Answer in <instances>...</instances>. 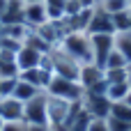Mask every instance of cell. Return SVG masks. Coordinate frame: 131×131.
Masks as SVG:
<instances>
[{"instance_id":"e575fe53","label":"cell","mask_w":131,"mask_h":131,"mask_svg":"<svg viewBox=\"0 0 131 131\" xmlns=\"http://www.w3.org/2000/svg\"><path fill=\"white\" fill-rule=\"evenodd\" d=\"M129 12H131V0H129Z\"/></svg>"},{"instance_id":"3957f363","label":"cell","mask_w":131,"mask_h":131,"mask_svg":"<svg viewBox=\"0 0 131 131\" xmlns=\"http://www.w3.org/2000/svg\"><path fill=\"white\" fill-rule=\"evenodd\" d=\"M48 101H46V111H48V127L51 131H64V124L71 115V101H64V99H58V97H51L46 94Z\"/></svg>"},{"instance_id":"30bf717a","label":"cell","mask_w":131,"mask_h":131,"mask_svg":"<svg viewBox=\"0 0 131 131\" xmlns=\"http://www.w3.org/2000/svg\"><path fill=\"white\" fill-rule=\"evenodd\" d=\"M44 60V53H39L37 48H30V46H21L16 51V64H18V71H25V69H35L39 67Z\"/></svg>"},{"instance_id":"83f0119b","label":"cell","mask_w":131,"mask_h":131,"mask_svg":"<svg viewBox=\"0 0 131 131\" xmlns=\"http://www.w3.org/2000/svg\"><path fill=\"white\" fill-rule=\"evenodd\" d=\"M7 2H9V0H0V16H2V12H5V7H7Z\"/></svg>"},{"instance_id":"d4e9b609","label":"cell","mask_w":131,"mask_h":131,"mask_svg":"<svg viewBox=\"0 0 131 131\" xmlns=\"http://www.w3.org/2000/svg\"><path fill=\"white\" fill-rule=\"evenodd\" d=\"M108 129L111 131H131V124L122 122V120H115V117H108Z\"/></svg>"},{"instance_id":"ac0fdd59","label":"cell","mask_w":131,"mask_h":131,"mask_svg":"<svg viewBox=\"0 0 131 131\" xmlns=\"http://www.w3.org/2000/svg\"><path fill=\"white\" fill-rule=\"evenodd\" d=\"M108 117H115V120H122V122H129L131 124V106L127 101H115L111 104V115Z\"/></svg>"},{"instance_id":"7c38bea8","label":"cell","mask_w":131,"mask_h":131,"mask_svg":"<svg viewBox=\"0 0 131 131\" xmlns=\"http://www.w3.org/2000/svg\"><path fill=\"white\" fill-rule=\"evenodd\" d=\"M0 117L5 122L23 120V101H18L16 97H2L0 99Z\"/></svg>"},{"instance_id":"7a4b0ae2","label":"cell","mask_w":131,"mask_h":131,"mask_svg":"<svg viewBox=\"0 0 131 131\" xmlns=\"http://www.w3.org/2000/svg\"><path fill=\"white\" fill-rule=\"evenodd\" d=\"M46 94L51 97H58V99H64V101H81L85 90L78 85V81H69V78H60V76H53L48 88H46Z\"/></svg>"},{"instance_id":"1f68e13d","label":"cell","mask_w":131,"mask_h":131,"mask_svg":"<svg viewBox=\"0 0 131 131\" xmlns=\"http://www.w3.org/2000/svg\"><path fill=\"white\" fill-rule=\"evenodd\" d=\"M23 2H44V0H23Z\"/></svg>"},{"instance_id":"5b68a950","label":"cell","mask_w":131,"mask_h":131,"mask_svg":"<svg viewBox=\"0 0 131 131\" xmlns=\"http://www.w3.org/2000/svg\"><path fill=\"white\" fill-rule=\"evenodd\" d=\"M90 44H92V60H94V64L104 67L108 53L115 48V35H90Z\"/></svg>"},{"instance_id":"603a6c76","label":"cell","mask_w":131,"mask_h":131,"mask_svg":"<svg viewBox=\"0 0 131 131\" xmlns=\"http://www.w3.org/2000/svg\"><path fill=\"white\" fill-rule=\"evenodd\" d=\"M88 131H111L108 129V117H92L88 124Z\"/></svg>"},{"instance_id":"cb8c5ba5","label":"cell","mask_w":131,"mask_h":131,"mask_svg":"<svg viewBox=\"0 0 131 131\" xmlns=\"http://www.w3.org/2000/svg\"><path fill=\"white\" fill-rule=\"evenodd\" d=\"M0 131H28V122H25V120H14V122H5Z\"/></svg>"},{"instance_id":"4316f807","label":"cell","mask_w":131,"mask_h":131,"mask_svg":"<svg viewBox=\"0 0 131 131\" xmlns=\"http://www.w3.org/2000/svg\"><path fill=\"white\" fill-rule=\"evenodd\" d=\"M81 2V7H97L99 5V0H78Z\"/></svg>"},{"instance_id":"277c9868","label":"cell","mask_w":131,"mask_h":131,"mask_svg":"<svg viewBox=\"0 0 131 131\" xmlns=\"http://www.w3.org/2000/svg\"><path fill=\"white\" fill-rule=\"evenodd\" d=\"M46 92H39L30 101L23 104V120L28 124H48V111H46Z\"/></svg>"},{"instance_id":"6da1fadb","label":"cell","mask_w":131,"mask_h":131,"mask_svg":"<svg viewBox=\"0 0 131 131\" xmlns=\"http://www.w3.org/2000/svg\"><path fill=\"white\" fill-rule=\"evenodd\" d=\"M60 51H64L69 58H74L78 64L85 62H94L92 60V44H90V35L88 32H67L58 46Z\"/></svg>"},{"instance_id":"9a60e30c","label":"cell","mask_w":131,"mask_h":131,"mask_svg":"<svg viewBox=\"0 0 131 131\" xmlns=\"http://www.w3.org/2000/svg\"><path fill=\"white\" fill-rule=\"evenodd\" d=\"M129 90H131L129 83H108V88H106V97L111 99V104H115V101H124L127 94H129Z\"/></svg>"},{"instance_id":"d590c367","label":"cell","mask_w":131,"mask_h":131,"mask_svg":"<svg viewBox=\"0 0 131 131\" xmlns=\"http://www.w3.org/2000/svg\"><path fill=\"white\" fill-rule=\"evenodd\" d=\"M129 30H131V21H129Z\"/></svg>"},{"instance_id":"d6a6232c","label":"cell","mask_w":131,"mask_h":131,"mask_svg":"<svg viewBox=\"0 0 131 131\" xmlns=\"http://www.w3.org/2000/svg\"><path fill=\"white\" fill-rule=\"evenodd\" d=\"M2 124H5V120H2V117H0V129H2Z\"/></svg>"},{"instance_id":"f546056e","label":"cell","mask_w":131,"mask_h":131,"mask_svg":"<svg viewBox=\"0 0 131 131\" xmlns=\"http://www.w3.org/2000/svg\"><path fill=\"white\" fill-rule=\"evenodd\" d=\"M5 97V90H2V81H0V99Z\"/></svg>"},{"instance_id":"4fadbf2b","label":"cell","mask_w":131,"mask_h":131,"mask_svg":"<svg viewBox=\"0 0 131 131\" xmlns=\"http://www.w3.org/2000/svg\"><path fill=\"white\" fill-rule=\"evenodd\" d=\"M2 25H12V23H23V0H9L2 16H0Z\"/></svg>"},{"instance_id":"8fae6325","label":"cell","mask_w":131,"mask_h":131,"mask_svg":"<svg viewBox=\"0 0 131 131\" xmlns=\"http://www.w3.org/2000/svg\"><path fill=\"white\" fill-rule=\"evenodd\" d=\"M18 78H23V81H28L30 85H35V88H39L41 92H46V88H48V83H51V78H53V74L46 69V67H35V69H25V71H21L18 74Z\"/></svg>"},{"instance_id":"5bb4252c","label":"cell","mask_w":131,"mask_h":131,"mask_svg":"<svg viewBox=\"0 0 131 131\" xmlns=\"http://www.w3.org/2000/svg\"><path fill=\"white\" fill-rule=\"evenodd\" d=\"M41 90L39 88H35V85H30L28 81H23V78H16V85H14V92H12V97H16L18 101H30L32 97H37Z\"/></svg>"},{"instance_id":"9c48e42d","label":"cell","mask_w":131,"mask_h":131,"mask_svg":"<svg viewBox=\"0 0 131 131\" xmlns=\"http://www.w3.org/2000/svg\"><path fill=\"white\" fill-rule=\"evenodd\" d=\"M48 21L44 2H23V23L28 28H39Z\"/></svg>"},{"instance_id":"44dd1931","label":"cell","mask_w":131,"mask_h":131,"mask_svg":"<svg viewBox=\"0 0 131 131\" xmlns=\"http://www.w3.org/2000/svg\"><path fill=\"white\" fill-rule=\"evenodd\" d=\"M104 78H106V83H129L127 67H122V69H104Z\"/></svg>"},{"instance_id":"ffe728a7","label":"cell","mask_w":131,"mask_h":131,"mask_svg":"<svg viewBox=\"0 0 131 131\" xmlns=\"http://www.w3.org/2000/svg\"><path fill=\"white\" fill-rule=\"evenodd\" d=\"M97 7L104 9V12H108V14H117V12L129 9V0H99Z\"/></svg>"},{"instance_id":"f1b7e54d","label":"cell","mask_w":131,"mask_h":131,"mask_svg":"<svg viewBox=\"0 0 131 131\" xmlns=\"http://www.w3.org/2000/svg\"><path fill=\"white\" fill-rule=\"evenodd\" d=\"M124 101H127V104L131 106V90H129V94H127V99H124Z\"/></svg>"},{"instance_id":"d6986e66","label":"cell","mask_w":131,"mask_h":131,"mask_svg":"<svg viewBox=\"0 0 131 131\" xmlns=\"http://www.w3.org/2000/svg\"><path fill=\"white\" fill-rule=\"evenodd\" d=\"M122 67H129L127 58H124V55H122L117 48H113V51L108 53L106 62H104V69H122Z\"/></svg>"},{"instance_id":"7402d4cb","label":"cell","mask_w":131,"mask_h":131,"mask_svg":"<svg viewBox=\"0 0 131 131\" xmlns=\"http://www.w3.org/2000/svg\"><path fill=\"white\" fill-rule=\"evenodd\" d=\"M113 16V25H115V32H122V30H129V21H131V12H117V14H111Z\"/></svg>"},{"instance_id":"4dcf8cb0","label":"cell","mask_w":131,"mask_h":131,"mask_svg":"<svg viewBox=\"0 0 131 131\" xmlns=\"http://www.w3.org/2000/svg\"><path fill=\"white\" fill-rule=\"evenodd\" d=\"M127 74H129V85H131V64L127 67Z\"/></svg>"},{"instance_id":"ba28073f","label":"cell","mask_w":131,"mask_h":131,"mask_svg":"<svg viewBox=\"0 0 131 131\" xmlns=\"http://www.w3.org/2000/svg\"><path fill=\"white\" fill-rule=\"evenodd\" d=\"M104 81V67L94 64V62H85L81 64V71H78V85L88 92L92 90L94 85H99Z\"/></svg>"},{"instance_id":"e0dca14e","label":"cell","mask_w":131,"mask_h":131,"mask_svg":"<svg viewBox=\"0 0 131 131\" xmlns=\"http://www.w3.org/2000/svg\"><path fill=\"white\" fill-rule=\"evenodd\" d=\"M64 2L67 0H44L48 21H62L64 18Z\"/></svg>"},{"instance_id":"836d02e7","label":"cell","mask_w":131,"mask_h":131,"mask_svg":"<svg viewBox=\"0 0 131 131\" xmlns=\"http://www.w3.org/2000/svg\"><path fill=\"white\" fill-rule=\"evenodd\" d=\"M0 35H2V21H0Z\"/></svg>"},{"instance_id":"484cf974","label":"cell","mask_w":131,"mask_h":131,"mask_svg":"<svg viewBox=\"0 0 131 131\" xmlns=\"http://www.w3.org/2000/svg\"><path fill=\"white\" fill-rule=\"evenodd\" d=\"M28 131H51L48 124H28Z\"/></svg>"},{"instance_id":"2e32d148","label":"cell","mask_w":131,"mask_h":131,"mask_svg":"<svg viewBox=\"0 0 131 131\" xmlns=\"http://www.w3.org/2000/svg\"><path fill=\"white\" fill-rule=\"evenodd\" d=\"M115 48L127 58V62L131 64V30L115 32Z\"/></svg>"},{"instance_id":"52a82bcc","label":"cell","mask_w":131,"mask_h":131,"mask_svg":"<svg viewBox=\"0 0 131 131\" xmlns=\"http://www.w3.org/2000/svg\"><path fill=\"white\" fill-rule=\"evenodd\" d=\"M83 108H85L92 117H108V115H111V99H108L106 94L85 92V94H83Z\"/></svg>"},{"instance_id":"8992f818","label":"cell","mask_w":131,"mask_h":131,"mask_svg":"<svg viewBox=\"0 0 131 131\" xmlns=\"http://www.w3.org/2000/svg\"><path fill=\"white\" fill-rule=\"evenodd\" d=\"M88 35H115V25H113V16L99 7H94L92 12V18H90V25L85 30Z\"/></svg>"}]
</instances>
